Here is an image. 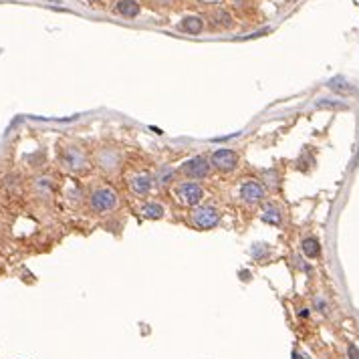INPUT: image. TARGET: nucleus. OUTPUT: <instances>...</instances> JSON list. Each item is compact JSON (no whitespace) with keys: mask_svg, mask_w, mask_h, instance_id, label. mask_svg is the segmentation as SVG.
Returning a JSON list of instances; mask_svg holds the SVG:
<instances>
[{"mask_svg":"<svg viewBox=\"0 0 359 359\" xmlns=\"http://www.w3.org/2000/svg\"><path fill=\"white\" fill-rule=\"evenodd\" d=\"M129 186H131V190H133L135 194L145 196V194H149V192H151L153 178H151L149 174H139V176H133V178L129 180Z\"/></svg>","mask_w":359,"mask_h":359,"instance_id":"8","label":"nucleus"},{"mask_svg":"<svg viewBox=\"0 0 359 359\" xmlns=\"http://www.w3.org/2000/svg\"><path fill=\"white\" fill-rule=\"evenodd\" d=\"M63 164H65L69 170H75V172L87 168V160H85V156H83V153H81L77 147H69V149L63 151Z\"/></svg>","mask_w":359,"mask_h":359,"instance_id":"7","label":"nucleus"},{"mask_svg":"<svg viewBox=\"0 0 359 359\" xmlns=\"http://www.w3.org/2000/svg\"><path fill=\"white\" fill-rule=\"evenodd\" d=\"M293 359H299V355H297V353H293Z\"/></svg>","mask_w":359,"mask_h":359,"instance_id":"21","label":"nucleus"},{"mask_svg":"<svg viewBox=\"0 0 359 359\" xmlns=\"http://www.w3.org/2000/svg\"><path fill=\"white\" fill-rule=\"evenodd\" d=\"M261 220L271 224V226H279L283 222V214H281V210L275 206V204H269V206H265V210L261 214Z\"/></svg>","mask_w":359,"mask_h":359,"instance_id":"10","label":"nucleus"},{"mask_svg":"<svg viewBox=\"0 0 359 359\" xmlns=\"http://www.w3.org/2000/svg\"><path fill=\"white\" fill-rule=\"evenodd\" d=\"M299 315H301V317H309V309H301Z\"/></svg>","mask_w":359,"mask_h":359,"instance_id":"19","label":"nucleus"},{"mask_svg":"<svg viewBox=\"0 0 359 359\" xmlns=\"http://www.w3.org/2000/svg\"><path fill=\"white\" fill-rule=\"evenodd\" d=\"M176 198L184 206H198L204 198V188L198 182H184L176 188Z\"/></svg>","mask_w":359,"mask_h":359,"instance_id":"3","label":"nucleus"},{"mask_svg":"<svg viewBox=\"0 0 359 359\" xmlns=\"http://www.w3.org/2000/svg\"><path fill=\"white\" fill-rule=\"evenodd\" d=\"M208 172H210V162L202 156H196L182 164V174L190 180H202L208 176Z\"/></svg>","mask_w":359,"mask_h":359,"instance_id":"4","label":"nucleus"},{"mask_svg":"<svg viewBox=\"0 0 359 359\" xmlns=\"http://www.w3.org/2000/svg\"><path fill=\"white\" fill-rule=\"evenodd\" d=\"M141 212H143V216L149 218V220H158V218H162V216L166 214L164 206H162V204H158V202H149V204H145V206L141 208Z\"/></svg>","mask_w":359,"mask_h":359,"instance_id":"14","label":"nucleus"},{"mask_svg":"<svg viewBox=\"0 0 359 359\" xmlns=\"http://www.w3.org/2000/svg\"><path fill=\"white\" fill-rule=\"evenodd\" d=\"M91 202V210L97 212V214H103V212H111L117 204H119V196L109 190V188H99L91 194L89 198Z\"/></svg>","mask_w":359,"mask_h":359,"instance_id":"1","label":"nucleus"},{"mask_svg":"<svg viewBox=\"0 0 359 359\" xmlns=\"http://www.w3.org/2000/svg\"><path fill=\"white\" fill-rule=\"evenodd\" d=\"M210 164L220 172H232L238 168V153L234 149H216L210 158Z\"/></svg>","mask_w":359,"mask_h":359,"instance_id":"5","label":"nucleus"},{"mask_svg":"<svg viewBox=\"0 0 359 359\" xmlns=\"http://www.w3.org/2000/svg\"><path fill=\"white\" fill-rule=\"evenodd\" d=\"M331 91H335V93H343V95H347V93H355V87L345 79V77H335V79H331L329 81V85H327Z\"/></svg>","mask_w":359,"mask_h":359,"instance_id":"13","label":"nucleus"},{"mask_svg":"<svg viewBox=\"0 0 359 359\" xmlns=\"http://www.w3.org/2000/svg\"><path fill=\"white\" fill-rule=\"evenodd\" d=\"M315 309H317V311H321V313H327V303H325L321 297H317V299H315Z\"/></svg>","mask_w":359,"mask_h":359,"instance_id":"18","label":"nucleus"},{"mask_svg":"<svg viewBox=\"0 0 359 359\" xmlns=\"http://www.w3.org/2000/svg\"><path fill=\"white\" fill-rule=\"evenodd\" d=\"M180 28H182L184 32H188V34H198V32H202V28H204V20H202L200 16H186V18L182 20Z\"/></svg>","mask_w":359,"mask_h":359,"instance_id":"11","label":"nucleus"},{"mask_svg":"<svg viewBox=\"0 0 359 359\" xmlns=\"http://www.w3.org/2000/svg\"><path fill=\"white\" fill-rule=\"evenodd\" d=\"M160 184L162 186H166V184H170L172 180H174V170L172 168H164V170H160Z\"/></svg>","mask_w":359,"mask_h":359,"instance_id":"15","label":"nucleus"},{"mask_svg":"<svg viewBox=\"0 0 359 359\" xmlns=\"http://www.w3.org/2000/svg\"><path fill=\"white\" fill-rule=\"evenodd\" d=\"M301 250L307 259H317V256H321V242L315 236H309L301 242Z\"/></svg>","mask_w":359,"mask_h":359,"instance_id":"9","label":"nucleus"},{"mask_svg":"<svg viewBox=\"0 0 359 359\" xmlns=\"http://www.w3.org/2000/svg\"><path fill=\"white\" fill-rule=\"evenodd\" d=\"M117 12L125 18H133L139 14V4L135 2V0H121V2H117Z\"/></svg>","mask_w":359,"mask_h":359,"instance_id":"12","label":"nucleus"},{"mask_svg":"<svg viewBox=\"0 0 359 359\" xmlns=\"http://www.w3.org/2000/svg\"><path fill=\"white\" fill-rule=\"evenodd\" d=\"M160 2H162V4H170V2H172V0H160Z\"/></svg>","mask_w":359,"mask_h":359,"instance_id":"20","label":"nucleus"},{"mask_svg":"<svg viewBox=\"0 0 359 359\" xmlns=\"http://www.w3.org/2000/svg\"><path fill=\"white\" fill-rule=\"evenodd\" d=\"M317 107H333V109H343L345 105L343 103H337V101H333V99H319L317 101Z\"/></svg>","mask_w":359,"mask_h":359,"instance_id":"16","label":"nucleus"},{"mask_svg":"<svg viewBox=\"0 0 359 359\" xmlns=\"http://www.w3.org/2000/svg\"><path fill=\"white\" fill-rule=\"evenodd\" d=\"M240 198L246 204H259L265 198V186L259 184L256 180H248L240 186Z\"/></svg>","mask_w":359,"mask_h":359,"instance_id":"6","label":"nucleus"},{"mask_svg":"<svg viewBox=\"0 0 359 359\" xmlns=\"http://www.w3.org/2000/svg\"><path fill=\"white\" fill-rule=\"evenodd\" d=\"M192 222L200 228V230H210L214 226H218L220 222V212L214 206H198L192 212Z\"/></svg>","mask_w":359,"mask_h":359,"instance_id":"2","label":"nucleus"},{"mask_svg":"<svg viewBox=\"0 0 359 359\" xmlns=\"http://www.w3.org/2000/svg\"><path fill=\"white\" fill-rule=\"evenodd\" d=\"M347 355H349V359H359V347H357V345H353V343H349V347H347Z\"/></svg>","mask_w":359,"mask_h":359,"instance_id":"17","label":"nucleus"}]
</instances>
